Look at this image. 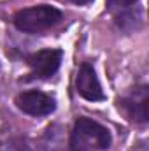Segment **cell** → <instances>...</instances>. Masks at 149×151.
Masks as SVG:
<instances>
[{"label":"cell","mask_w":149,"mask_h":151,"mask_svg":"<svg viewBox=\"0 0 149 151\" xmlns=\"http://www.w3.org/2000/svg\"><path fill=\"white\" fill-rule=\"evenodd\" d=\"M112 142L111 132L90 119V118H79L74 123L72 134H70V150L72 151H100L107 150Z\"/></svg>","instance_id":"6da1fadb"},{"label":"cell","mask_w":149,"mask_h":151,"mask_svg":"<svg viewBox=\"0 0 149 151\" xmlns=\"http://www.w3.org/2000/svg\"><path fill=\"white\" fill-rule=\"evenodd\" d=\"M14 27L25 34H40L62 21V12L53 5H34L14 14Z\"/></svg>","instance_id":"7a4b0ae2"},{"label":"cell","mask_w":149,"mask_h":151,"mask_svg":"<svg viewBox=\"0 0 149 151\" xmlns=\"http://www.w3.org/2000/svg\"><path fill=\"white\" fill-rule=\"evenodd\" d=\"M16 106L19 111L30 116H47L56 109V100L54 97L39 91V90H30L23 91L16 97Z\"/></svg>","instance_id":"3957f363"},{"label":"cell","mask_w":149,"mask_h":151,"mask_svg":"<svg viewBox=\"0 0 149 151\" xmlns=\"http://www.w3.org/2000/svg\"><path fill=\"white\" fill-rule=\"evenodd\" d=\"M63 53L60 49H40L37 53H32L27 58V63L30 65V74L37 79H47L60 69Z\"/></svg>","instance_id":"277c9868"},{"label":"cell","mask_w":149,"mask_h":151,"mask_svg":"<svg viewBox=\"0 0 149 151\" xmlns=\"http://www.w3.org/2000/svg\"><path fill=\"white\" fill-rule=\"evenodd\" d=\"M75 90L82 99H86L90 102L105 100V95H104V90L97 77V72H95L93 65L88 62L79 67V72L75 76Z\"/></svg>","instance_id":"5b68a950"},{"label":"cell","mask_w":149,"mask_h":151,"mask_svg":"<svg viewBox=\"0 0 149 151\" xmlns=\"http://www.w3.org/2000/svg\"><path fill=\"white\" fill-rule=\"evenodd\" d=\"M148 106H149V95L148 88L140 86L135 88L128 97L119 100V107L132 121L137 123H146L148 121Z\"/></svg>","instance_id":"8992f818"},{"label":"cell","mask_w":149,"mask_h":151,"mask_svg":"<svg viewBox=\"0 0 149 151\" xmlns=\"http://www.w3.org/2000/svg\"><path fill=\"white\" fill-rule=\"evenodd\" d=\"M139 0H107V9L109 11H126L130 5H133Z\"/></svg>","instance_id":"52a82bcc"},{"label":"cell","mask_w":149,"mask_h":151,"mask_svg":"<svg viewBox=\"0 0 149 151\" xmlns=\"http://www.w3.org/2000/svg\"><path fill=\"white\" fill-rule=\"evenodd\" d=\"M69 2L77 4V5H86V4H90V2H93V0H69Z\"/></svg>","instance_id":"ba28073f"}]
</instances>
